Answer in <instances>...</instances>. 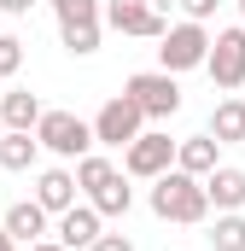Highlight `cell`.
<instances>
[{"label": "cell", "instance_id": "1", "mask_svg": "<svg viewBox=\"0 0 245 251\" xmlns=\"http://www.w3.org/2000/svg\"><path fill=\"white\" fill-rule=\"evenodd\" d=\"M76 193H82L99 216H128V204H134L128 176H122L105 152H82V158H76Z\"/></svg>", "mask_w": 245, "mask_h": 251}, {"label": "cell", "instance_id": "2", "mask_svg": "<svg viewBox=\"0 0 245 251\" xmlns=\"http://www.w3.org/2000/svg\"><path fill=\"white\" fill-rule=\"evenodd\" d=\"M152 216H158V222H181V228L204 222V216H210V199H204V187H198V176L164 170V176L152 181Z\"/></svg>", "mask_w": 245, "mask_h": 251}, {"label": "cell", "instance_id": "3", "mask_svg": "<svg viewBox=\"0 0 245 251\" xmlns=\"http://www.w3.org/2000/svg\"><path fill=\"white\" fill-rule=\"evenodd\" d=\"M122 94L140 105V117H146V123H164V117H175V111H181V82H175L170 70H140V76H128V82H122Z\"/></svg>", "mask_w": 245, "mask_h": 251}, {"label": "cell", "instance_id": "4", "mask_svg": "<svg viewBox=\"0 0 245 251\" xmlns=\"http://www.w3.org/2000/svg\"><path fill=\"white\" fill-rule=\"evenodd\" d=\"M164 170H175V140L164 128H140L128 146H122V176L128 181H158Z\"/></svg>", "mask_w": 245, "mask_h": 251}, {"label": "cell", "instance_id": "5", "mask_svg": "<svg viewBox=\"0 0 245 251\" xmlns=\"http://www.w3.org/2000/svg\"><path fill=\"white\" fill-rule=\"evenodd\" d=\"M204 53H210V29L204 24H170L164 35H158V64L170 70V76H181V70H204Z\"/></svg>", "mask_w": 245, "mask_h": 251}, {"label": "cell", "instance_id": "6", "mask_svg": "<svg viewBox=\"0 0 245 251\" xmlns=\"http://www.w3.org/2000/svg\"><path fill=\"white\" fill-rule=\"evenodd\" d=\"M99 24L117 29V35H134V41H158L170 29V18L152 0H99Z\"/></svg>", "mask_w": 245, "mask_h": 251}, {"label": "cell", "instance_id": "7", "mask_svg": "<svg viewBox=\"0 0 245 251\" xmlns=\"http://www.w3.org/2000/svg\"><path fill=\"white\" fill-rule=\"evenodd\" d=\"M35 140H41V152H53V158H82V152H94V128L82 123L76 111H41Z\"/></svg>", "mask_w": 245, "mask_h": 251}, {"label": "cell", "instance_id": "8", "mask_svg": "<svg viewBox=\"0 0 245 251\" xmlns=\"http://www.w3.org/2000/svg\"><path fill=\"white\" fill-rule=\"evenodd\" d=\"M204 70H210V82L222 88V94H234L245 88V29H216L210 35V53H204Z\"/></svg>", "mask_w": 245, "mask_h": 251}, {"label": "cell", "instance_id": "9", "mask_svg": "<svg viewBox=\"0 0 245 251\" xmlns=\"http://www.w3.org/2000/svg\"><path fill=\"white\" fill-rule=\"evenodd\" d=\"M94 146H128L140 128H146V117H140V105L128 100V94H117V100H105L99 105V117H94Z\"/></svg>", "mask_w": 245, "mask_h": 251}, {"label": "cell", "instance_id": "10", "mask_svg": "<svg viewBox=\"0 0 245 251\" xmlns=\"http://www.w3.org/2000/svg\"><path fill=\"white\" fill-rule=\"evenodd\" d=\"M99 228H105V216L82 199V204H70V210H59V228H53V240H59L64 251H88L94 240H99Z\"/></svg>", "mask_w": 245, "mask_h": 251}, {"label": "cell", "instance_id": "11", "mask_svg": "<svg viewBox=\"0 0 245 251\" xmlns=\"http://www.w3.org/2000/svg\"><path fill=\"white\" fill-rule=\"evenodd\" d=\"M198 187L210 199V210H245V170H234V164H216Z\"/></svg>", "mask_w": 245, "mask_h": 251}, {"label": "cell", "instance_id": "12", "mask_svg": "<svg viewBox=\"0 0 245 251\" xmlns=\"http://www.w3.org/2000/svg\"><path fill=\"white\" fill-rule=\"evenodd\" d=\"M35 204H41L47 216L70 210V204H76V170H64V164L41 170V176H35Z\"/></svg>", "mask_w": 245, "mask_h": 251}, {"label": "cell", "instance_id": "13", "mask_svg": "<svg viewBox=\"0 0 245 251\" xmlns=\"http://www.w3.org/2000/svg\"><path fill=\"white\" fill-rule=\"evenodd\" d=\"M0 228H6L18 246H35V240H47V210H41L35 199H18V204L0 216Z\"/></svg>", "mask_w": 245, "mask_h": 251}, {"label": "cell", "instance_id": "14", "mask_svg": "<svg viewBox=\"0 0 245 251\" xmlns=\"http://www.w3.org/2000/svg\"><path fill=\"white\" fill-rule=\"evenodd\" d=\"M35 164H41V140H35V128H6V134H0V170L24 176V170H35Z\"/></svg>", "mask_w": 245, "mask_h": 251}, {"label": "cell", "instance_id": "15", "mask_svg": "<svg viewBox=\"0 0 245 251\" xmlns=\"http://www.w3.org/2000/svg\"><path fill=\"white\" fill-rule=\"evenodd\" d=\"M216 164H222V146H216L210 134H187V140H175V170H187V176L204 181Z\"/></svg>", "mask_w": 245, "mask_h": 251}, {"label": "cell", "instance_id": "16", "mask_svg": "<svg viewBox=\"0 0 245 251\" xmlns=\"http://www.w3.org/2000/svg\"><path fill=\"white\" fill-rule=\"evenodd\" d=\"M41 111H47V105H41L29 88H0V128H35Z\"/></svg>", "mask_w": 245, "mask_h": 251}, {"label": "cell", "instance_id": "17", "mask_svg": "<svg viewBox=\"0 0 245 251\" xmlns=\"http://www.w3.org/2000/svg\"><path fill=\"white\" fill-rule=\"evenodd\" d=\"M204 134H210L216 146H240V140H245V100H234V94L216 100V111H210V128H204Z\"/></svg>", "mask_w": 245, "mask_h": 251}, {"label": "cell", "instance_id": "18", "mask_svg": "<svg viewBox=\"0 0 245 251\" xmlns=\"http://www.w3.org/2000/svg\"><path fill=\"white\" fill-rule=\"evenodd\" d=\"M210 251H245V216L240 210H216V222H210Z\"/></svg>", "mask_w": 245, "mask_h": 251}, {"label": "cell", "instance_id": "19", "mask_svg": "<svg viewBox=\"0 0 245 251\" xmlns=\"http://www.w3.org/2000/svg\"><path fill=\"white\" fill-rule=\"evenodd\" d=\"M99 35H105V24H99V18H94V24H59V41H64V53H76V59L99 53Z\"/></svg>", "mask_w": 245, "mask_h": 251}, {"label": "cell", "instance_id": "20", "mask_svg": "<svg viewBox=\"0 0 245 251\" xmlns=\"http://www.w3.org/2000/svg\"><path fill=\"white\" fill-rule=\"evenodd\" d=\"M59 12V24H94L99 18V0H47Z\"/></svg>", "mask_w": 245, "mask_h": 251}, {"label": "cell", "instance_id": "21", "mask_svg": "<svg viewBox=\"0 0 245 251\" xmlns=\"http://www.w3.org/2000/svg\"><path fill=\"white\" fill-rule=\"evenodd\" d=\"M24 70V41L18 35H0V82H12Z\"/></svg>", "mask_w": 245, "mask_h": 251}, {"label": "cell", "instance_id": "22", "mask_svg": "<svg viewBox=\"0 0 245 251\" xmlns=\"http://www.w3.org/2000/svg\"><path fill=\"white\" fill-rule=\"evenodd\" d=\"M216 6H222V0H181L187 24H210V18H216Z\"/></svg>", "mask_w": 245, "mask_h": 251}, {"label": "cell", "instance_id": "23", "mask_svg": "<svg viewBox=\"0 0 245 251\" xmlns=\"http://www.w3.org/2000/svg\"><path fill=\"white\" fill-rule=\"evenodd\" d=\"M88 251H134V240H128V234H105V228H99V240H94Z\"/></svg>", "mask_w": 245, "mask_h": 251}, {"label": "cell", "instance_id": "24", "mask_svg": "<svg viewBox=\"0 0 245 251\" xmlns=\"http://www.w3.org/2000/svg\"><path fill=\"white\" fill-rule=\"evenodd\" d=\"M35 6H41V0H0V12H6V18H29Z\"/></svg>", "mask_w": 245, "mask_h": 251}, {"label": "cell", "instance_id": "25", "mask_svg": "<svg viewBox=\"0 0 245 251\" xmlns=\"http://www.w3.org/2000/svg\"><path fill=\"white\" fill-rule=\"evenodd\" d=\"M24 251H64L59 240H35V246H24Z\"/></svg>", "mask_w": 245, "mask_h": 251}, {"label": "cell", "instance_id": "26", "mask_svg": "<svg viewBox=\"0 0 245 251\" xmlns=\"http://www.w3.org/2000/svg\"><path fill=\"white\" fill-rule=\"evenodd\" d=\"M0 251H24V246H18V240H12V234H6V228H0Z\"/></svg>", "mask_w": 245, "mask_h": 251}, {"label": "cell", "instance_id": "27", "mask_svg": "<svg viewBox=\"0 0 245 251\" xmlns=\"http://www.w3.org/2000/svg\"><path fill=\"white\" fill-rule=\"evenodd\" d=\"M240 29H245V0H240Z\"/></svg>", "mask_w": 245, "mask_h": 251}, {"label": "cell", "instance_id": "28", "mask_svg": "<svg viewBox=\"0 0 245 251\" xmlns=\"http://www.w3.org/2000/svg\"><path fill=\"white\" fill-rule=\"evenodd\" d=\"M0 88H6V82H0Z\"/></svg>", "mask_w": 245, "mask_h": 251}, {"label": "cell", "instance_id": "29", "mask_svg": "<svg viewBox=\"0 0 245 251\" xmlns=\"http://www.w3.org/2000/svg\"><path fill=\"white\" fill-rule=\"evenodd\" d=\"M0 134H6V128H0Z\"/></svg>", "mask_w": 245, "mask_h": 251}]
</instances>
